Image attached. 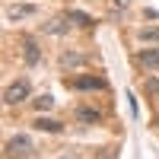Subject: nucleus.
<instances>
[{"mask_svg":"<svg viewBox=\"0 0 159 159\" xmlns=\"http://www.w3.org/2000/svg\"><path fill=\"white\" fill-rule=\"evenodd\" d=\"M32 153H35L32 137L16 134V137H10V140H7V156H10V159H29Z\"/></svg>","mask_w":159,"mask_h":159,"instance_id":"obj_1","label":"nucleus"},{"mask_svg":"<svg viewBox=\"0 0 159 159\" xmlns=\"http://www.w3.org/2000/svg\"><path fill=\"white\" fill-rule=\"evenodd\" d=\"M32 96V83H29V80H13V83L3 89V102L7 105H19V102H25V99H29Z\"/></svg>","mask_w":159,"mask_h":159,"instance_id":"obj_2","label":"nucleus"},{"mask_svg":"<svg viewBox=\"0 0 159 159\" xmlns=\"http://www.w3.org/2000/svg\"><path fill=\"white\" fill-rule=\"evenodd\" d=\"M22 61L29 64V67H35V64L42 61V48H38V42H35L32 35H25V38H22Z\"/></svg>","mask_w":159,"mask_h":159,"instance_id":"obj_3","label":"nucleus"},{"mask_svg":"<svg viewBox=\"0 0 159 159\" xmlns=\"http://www.w3.org/2000/svg\"><path fill=\"white\" fill-rule=\"evenodd\" d=\"M70 22H73V19H70V13H67V16H54V19H48L42 29H45L48 35H67V32H70Z\"/></svg>","mask_w":159,"mask_h":159,"instance_id":"obj_4","label":"nucleus"},{"mask_svg":"<svg viewBox=\"0 0 159 159\" xmlns=\"http://www.w3.org/2000/svg\"><path fill=\"white\" fill-rule=\"evenodd\" d=\"M35 13H38V7H32V3H16V7H7V19L10 22H19L25 16H35Z\"/></svg>","mask_w":159,"mask_h":159,"instance_id":"obj_5","label":"nucleus"},{"mask_svg":"<svg viewBox=\"0 0 159 159\" xmlns=\"http://www.w3.org/2000/svg\"><path fill=\"white\" fill-rule=\"evenodd\" d=\"M70 89H105V80L99 76H76V80H67Z\"/></svg>","mask_w":159,"mask_h":159,"instance_id":"obj_6","label":"nucleus"},{"mask_svg":"<svg viewBox=\"0 0 159 159\" xmlns=\"http://www.w3.org/2000/svg\"><path fill=\"white\" fill-rule=\"evenodd\" d=\"M137 61H140V67L156 70V67H159V48H143L140 54H137Z\"/></svg>","mask_w":159,"mask_h":159,"instance_id":"obj_7","label":"nucleus"},{"mask_svg":"<svg viewBox=\"0 0 159 159\" xmlns=\"http://www.w3.org/2000/svg\"><path fill=\"white\" fill-rule=\"evenodd\" d=\"M35 127H38V130H45V134H61V130H64V124L57 121V118H48V115L35 118Z\"/></svg>","mask_w":159,"mask_h":159,"instance_id":"obj_8","label":"nucleus"},{"mask_svg":"<svg viewBox=\"0 0 159 159\" xmlns=\"http://www.w3.org/2000/svg\"><path fill=\"white\" fill-rule=\"evenodd\" d=\"M86 57L80 54V51H64L61 54V70H70V67H80V64H83Z\"/></svg>","mask_w":159,"mask_h":159,"instance_id":"obj_9","label":"nucleus"},{"mask_svg":"<svg viewBox=\"0 0 159 159\" xmlns=\"http://www.w3.org/2000/svg\"><path fill=\"white\" fill-rule=\"evenodd\" d=\"M76 121H83V124H99L102 115H99L96 108H76Z\"/></svg>","mask_w":159,"mask_h":159,"instance_id":"obj_10","label":"nucleus"},{"mask_svg":"<svg viewBox=\"0 0 159 159\" xmlns=\"http://www.w3.org/2000/svg\"><path fill=\"white\" fill-rule=\"evenodd\" d=\"M32 105H35L38 111H48L51 105H54V96H51V92H42V96H35V99H32Z\"/></svg>","mask_w":159,"mask_h":159,"instance_id":"obj_11","label":"nucleus"},{"mask_svg":"<svg viewBox=\"0 0 159 159\" xmlns=\"http://www.w3.org/2000/svg\"><path fill=\"white\" fill-rule=\"evenodd\" d=\"M137 35H140V42H159V25H153V29L147 25V29H140Z\"/></svg>","mask_w":159,"mask_h":159,"instance_id":"obj_12","label":"nucleus"},{"mask_svg":"<svg viewBox=\"0 0 159 159\" xmlns=\"http://www.w3.org/2000/svg\"><path fill=\"white\" fill-rule=\"evenodd\" d=\"M143 92H147V96H159V80H156V76H147V83H143Z\"/></svg>","mask_w":159,"mask_h":159,"instance_id":"obj_13","label":"nucleus"},{"mask_svg":"<svg viewBox=\"0 0 159 159\" xmlns=\"http://www.w3.org/2000/svg\"><path fill=\"white\" fill-rule=\"evenodd\" d=\"M70 19H73V22H80V25H92V16H86V13H80V10H73V13H70Z\"/></svg>","mask_w":159,"mask_h":159,"instance_id":"obj_14","label":"nucleus"},{"mask_svg":"<svg viewBox=\"0 0 159 159\" xmlns=\"http://www.w3.org/2000/svg\"><path fill=\"white\" fill-rule=\"evenodd\" d=\"M96 159H118V150L108 147V150H102V156H96Z\"/></svg>","mask_w":159,"mask_h":159,"instance_id":"obj_15","label":"nucleus"},{"mask_svg":"<svg viewBox=\"0 0 159 159\" xmlns=\"http://www.w3.org/2000/svg\"><path fill=\"white\" fill-rule=\"evenodd\" d=\"M130 3V0H115V7H127Z\"/></svg>","mask_w":159,"mask_h":159,"instance_id":"obj_16","label":"nucleus"}]
</instances>
